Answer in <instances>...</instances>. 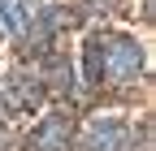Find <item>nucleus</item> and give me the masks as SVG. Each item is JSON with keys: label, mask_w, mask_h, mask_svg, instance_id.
Returning a JSON list of instances; mask_svg holds the SVG:
<instances>
[{"label": "nucleus", "mask_w": 156, "mask_h": 151, "mask_svg": "<svg viewBox=\"0 0 156 151\" xmlns=\"http://www.w3.org/2000/svg\"><path fill=\"white\" fill-rule=\"evenodd\" d=\"M30 147L35 151H65L69 147V117L65 112H48L39 121V129L30 134Z\"/></svg>", "instance_id": "obj_4"}, {"label": "nucleus", "mask_w": 156, "mask_h": 151, "mask_svg": "<svg viewBox=\"0 0 156 151\" xmlns=\"http://www.w3.org/2000/svg\"><path fill=\"white\" fill-rule=\"evenodd\" d=\"M0 99H5L9 112H26V108H35L44 99V78H35L26 69H13L9 78L0 82Z\"/></svg>", "instance_id": "obj_2"}, {"label": "nucleus", "mask_w": 156, "mask_h": 151, "mask_svg": "<svg viewBox=\"0 0 156 151\" xmlns=\"http://www.w3.org/2000/svg\"><path fill=\"white\" fill-rule=\"evenodd\" d=\"M126 121L122 117H91L87 134H83V151H122L126 143Z\"/></svg>", "instance_id": "obj_3"}, {"label": "nucleus", "mask_w": 156, "mask_h": 151, "mask_svg": "<svg viewBox=\"0 0 156 151\" xmlns=\"http://www.w3.org/2000/svg\"><path fill=\"white\" fill-rule=\"evenodd\" d=\"M48 73H52V86H69V61L65 56H48Z\"/></svg>", "instance_id": "obj_6"}, {"label": "nucleus", "mask_w": 156, "mask_h": 151, "mask_svg": "<svg viewBox=\"0 0 156 151\" xmlns=\"http://www.w3.org/2000/svg\"><path fill=\"white\" fill-rule=\"evenodd\" d=\"M104 43H100V35H91L87 39V86H100V78H104V52H100Z\"/></svg>", "instance_id": "obj_5"}, {"label": "nucleus", "mask_w": 156, "mask_h": 151, "mask_svg": "<svg viewBox=\"0 0 156 151\" xmlns=\"http://www.w3.org/2000/svg\"><path fill=\"white\" fill-rule=\"evenodd\" d=\"M139 69H143V48L139 39H130V35H117V39L104 48V78L113 86H126L139 78Z\"/></svg>", "instance_id": "obj_1"}]
</instances>
